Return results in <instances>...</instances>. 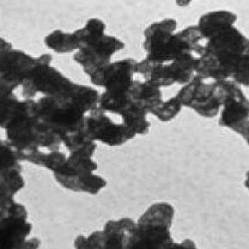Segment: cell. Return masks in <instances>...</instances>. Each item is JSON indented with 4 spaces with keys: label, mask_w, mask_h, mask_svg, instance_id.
Returning <instances> with one entry per match:
<instances>
[{
    "label": "cell",
    "mask_w": 249,
    "mask_h": 249,
    "mask_svg": "<svg viewBox=\"0 0 249 249\" xmlns=\"http://www.w3.org/2000/svg\"><path fill=\"white\" fill-rule=\"evenodd\" d=\"M21 171L22 167L16 152L5 140L0 138V178Z\"/></svg>",
    "instance_id": "cell-19"
},
{
    "label": "cell",
    "mask_w": 249,
    "mask_h": 249,
    "mask_svg": "<svg viewBox=\"0 0 249 249\" xmlns=\"http://www.w3.org/2000/svg\"><path fill=\"white\" fill-rule=\"evenodd\" d=\"M204 39V53L196 59L195 73L205 79L231 80L248 86L249 43L244 35L228 24Z\"/></svg>",
    "instance_id": "cell-1"
},
{
    "label": "cell",
    "mask_w": 249,
    "mask_h": 249,
    "mask_svg": "<svg viewBox=\"0 0 249 249\" xmlns=\"http://www.w3.org/2000/svg\"><path fill=\"white\" fill-rule=\"evenodd\" d=\"M25 187L21 173H14L0 178V210L15 201L14 196Z\"/></svg>",
    "instance_id": "cell-17"
},
{
    "label": "cell",
    "mask_w": 249,
    "mask_h": 249,
    "mask_svg": "<svg viewBox=\"0 0 249 249\" xmlns=\"http://www.w3.org/2000/svg\"><path fill=\"white\" fill-rule=\"evenodd\" d=\"M23 103V100H19L14 93L0 99V128L5 130L21 111Z\"/></svg>",
    "instance_id": "cell-20"
},
{
    "label": "cell",
    "mask_w": 249,
    "mask_h": 249,
    "mask_svg": "<svg viewBox=\"0 0 249 249\" xmlns=\"http://www.w3.org/2000/svg\"><path fill=\"white\" fill-rule=\"evenodd\" d=\"M24 205L13 201L0 210V249H38L41 241L29 239L32 224Z\"/></svg>",
    "instance_id": "cell-6"
},
{
    "label": "cell",
    "mask_w": 249,
    "mask_h": 249,
    "mask_svg": "<svg viewBox=\"0 0 249 249\" xmlns=\"http://www.w3.org/2000/svg\"><path fill=\"white\" fill-rule=\"evenodd\" d=\"M219 81L224 91L219 126L231 129L249 143V100L239 85L234 81Z\"/></svg>",
    "instance_id": "cell-9"
},
{
    "label": "cell",
    "mask_w": 249,
    "mask_h": 249,
    "mask_svg": "<svg viewBox=\"0 0 249 249\" xmlns=\"http://www.w3.org/2000/svg\"><path fill=\"white\" fill-rule=\"evenodd\" d=\"M75 249H105L103 231H96L89 237L79 235L74 241Z\"/></svg>",
    "instance_id": "cell-22"
},
{
    "label": "cell",
    "mask_w": 249,
    "mask_h": 249,
    "mask_svg": "<svg viewBox=\"0 0 249 249\" xmlns=\"http://www.w3.org/2000/svg\"><path fill=\"white\" fill-rule=\"evenodd\" d=\"M182 105L176 96H173L168 101L162 102L152 110L150 113L156 116L161 122H170L175 119L181 112Z\"/></svg>",
    "instance_id": "cell-21"
},
{
    "label": "cell",
    "mask_w": 249,
    "mask_h": 249,
    "mask_svg": "<svg viewBox=\"0 0 249 249\" xmlns=\"http://www.w3.org/2000/svg\"><path fill=\"white\" fill-rule=\"evenodd\" d=\"M44 41L48 49L58 53H69L78 50L72 33L54 30L45 37Z\"/></svg>",
    "instance_id": "cell-18"
},
{
    "label": "cell",
    "mask_w": 249,
    "mask_h": 249,
    "mask_svg": "<svg viewBox=\"0 0 249 249\" xmlns=\"http://www.w3.org/2000/svg\"><path fill=\"white\" fill-rule=\"evenodd\" d=\"M45 63L35 68L22 85L25 99H34L37 94L58 97L73 83L58 69Z\"/></svg>",
    "instance_id": "cell-10"
},
{
    "label": "cell",
    "mask_w": 249,
    "mask_h": 249,
    "mask_svg": "<svg viewBox=\"0 0 249 249\" xmlns=\"http://www.w3.org/2000/svg\"><path fill=\"white\" fill-rule=\"evenodd\" d=\"M176 96L182 107L212 119L217 115L222 106L224 91L219 81L205 79L196 74Z\"/></svg>",
    "instance_id": "cell-7"
},
{
    "label": "cell",
    "mask_w": 249,
    "mask_h": 249,
    "mask_svg": "<svg viewBox=\"0 0 249 249\" xmlns=\"http://www.w3.org/2000/svg\"><path fill=\"white\" fill-rule=\"evenodd\" d=\"M177 21L172 18H167L152 23L143 33L144 41L143 47L148 58L155 57L168 46L173 35L177 29Z\"/></svg>",
    "instance_id": "cell-13"
},
{
    "label": "cell",
    "mask_w": 249,
    "mask_h": 249,
    "mask_svg": "<svg viewBox=\"0 0 249 249\" xmlns=\"http://www.w3.org/2000/svg\"><path fill=\"white\" fill-rule=\"evenodd\" d=\"M136 223L130 218L110 220L103 230L105 249H128Z\"/></svg>",
    "instance_id": "cell-14"
},
{
    "label": "cell",
    "mask_w": 249,
    "mask_h": 249,
    "mask_svg": "<svg viewBox=\"0 0 249 249\" xmlns=\"http://www.w3.org/2000/svg\"><path fill=\"white\" fill-rule=\"evenodd\" d=\"M85 132L90 141L100 142L111 147L122 146L136 136L134 131L124 123L121 116L99 107L86 115Z\"/></svg>",
    "instance_id": "cell-8"
},
{
    "label": "cell",
    "mask_w": 249,
    "mask_h": 249,
    "mask_svg": "<svg viewBox=\"0 0 249 249\" xmlns=\"http://www.w3.org/2000/svg\"><path fill=\"white\" fill-rule=\"evenodd\" d=\"M196 56L184 53L174 61L160 62L148 58L138 62L136 73L141 74L145 81L161 88L178 83L186 85L195 75Z\"/></svg>",
    "instance_id": "cell-5"
},
{
    "label": "cell",
    "mask_w": 249,
    "mask_h": 249,
    "mask_svg": "<svg viewBox=\"0 0 249 249\" xmlns=\"http://www.w3.org/2000/svg\"><path fill=\"white\" fill-rule=\"evenodd\" d=\"M14 89L0 78V99L14 93Z\"/></svg>",
    "instance_id": "cell-23"
},
{
    "label": "cell",
    "mask_w": 249,
    "mask_h": 249,
    "mask_svg": "<svg viewBox=\"0 0 249 249\" xmlns=\"http://www.w3.org/2000/svg\"><path fill=\"white\" fill-rule=\"evenodd\" d=\"M137 63L132 58L110 62L92 74L90 81L95 86L103 87L109 93L126 92L134 81Z\"/></svg>",
    "instance_id": "cell-12"
},
{
    "label": "cell",
    "mask_w": 249,
    "mask_h": 249,
    "mask_svg": "<svg viewBox=\"0 0 249 249\" xmlns=\"http://www.w3.org/2000/svg\"><path fill=\"white\" fill-rule=\"evenodd\" d=\"M106 27L103 20L92 18L84 27L73 32L78 46L74 61L89 77L109 64L112 56L125 47L121 40L105 34Z\"/></svg>",
    "instance_id": "cell-3"
},
{
    "label": "cell",
    "mask_w": 249,
    "mask_h": 249,
    "mask_svg": "<svg viewBox=\"0 0 249 249\" xmlns=\"http://www.w3.org/2000/svg\"><path fill=\"white\" fill-rule=\"evenodd\" d=\"M21 111L5 128L7 142L21 161L45 168L52 153L59 151L61 140L38 116L34 99L23 100Z\"/></svg>",
    "instance_id": "cell-2"
},
{
    "label": "cell",
    "mask_w": 249,
    "mask_h": 249,
    "mask_svg": "<svg viewBox=\"0 0 249 249\" xmlns=\"http://www.w3.org/2000/svg\"><path fill=\"white\" fill-rule=\"evenodd\" d=\"M237 16L230 11L219 10L207 13L200 18L197 25L203 37L225 25L234 24Z\"/></svg>",
    "instance_id": "cell-16"
},
{
    "label": "cell",
    "mask_w": 249,
    "mask_h": 249,
    "mask_svg": "<svg viewBox=\"0 0 249 249\" xmlns=\"http://www.w3.org/2000/svg\"><path fill=\"white\" fill-rule=\"evenodd\" d=\"M97 169V163L92 156L71 153L64 164L53 172L54 178L67 190L96 195L107 184L103 177L94 174Z\"/></svg>",
    "instance_id": "cell-4"
},
{
    "label": "cell",
    "mask_w": 249,
    "mask_h": 249,
    "mask_svg": "<svg viewBox=\"0 0 249 249\" xmlns=\"http://www.w3.org/2000/svg\"><path fill=\"white\" fill-rule=\"evenodd\" d=\"M52 61L51 54L33 57L23 51L12 48L0 53V78L15 90L23 84L36 67Z\"/></svg>",
    "instance_id": "cell-11"
},
{
    "label": "cell",
    "mask_w": 249,
    "mask_h": 249,
    "mask_svg": "<svg viewBox=\"0 0 249 249\" xmlns=\"http://www.w3.org/2000/svg\"><path fill=\"white\" fill-rule=\"evenodd\" d=\"M132 103L150 112L163 102L160 88L148 82L134 80L128 90Z\"/></svg>",
    "instance_id": "cell-15"
},
{
    "label": "cell",
    "mask_w": 249,
    "mask_h": 249,
    "mask_svg": "<svg viewBox=\"0 0 249 249\" xmlns=\"http://www.w3.org/2000/svg\"><path fill=\"white\" fill-rule=\"evenodd\" d=\"M12 45L10 42L0 37V53L12 50Z\"/></svg>",
    "instance_id": "cell-24"
}]
</instances>
